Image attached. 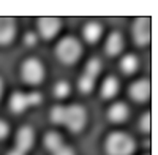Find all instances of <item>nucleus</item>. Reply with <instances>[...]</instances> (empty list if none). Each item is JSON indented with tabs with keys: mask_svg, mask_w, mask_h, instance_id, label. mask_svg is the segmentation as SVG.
I'll list each match as a JSON object with an SVG mask.
<instances>
[{
	"mask_svg": "<svg viewBox=\"0 0 158 155\" xmlns=\"http://www.w3.org/2000/svg\"><path fill=\"white\" fill-rule=\"evenodd\" d=\"M118 90H120V81H118V78H115L112 74L106 76V79L103 81L101 89H100V98L104 101H109L118 94Z\"/></svg>",
	"mask_w": 158,
	"mask_h": 155,
	"instance_id": "obj_14",
	"label": "nucleus"
},
{
	"mask_svg": "<svg viewBox=\"0 0 158 155\" xmlns=\"http://www.w3.org/2000/svg\"><path fill=\"white\" fill-rule=\"evenodd\" d=\"M22 41H24V46H27V48H33L36 43H38V33L30 30V32H25L24 38H22Z\"/></svg>",
	"mask_w": 158,
	"mask_h": 155,
	"instance_id": "obj_22",
	"label": "nucleus"
},
{
	"mask_svg": "<svg viewBox=\"0 0 158 155\" xmlns=\"http://www.w3.org/2000/svg\"><path fill=\"white\" fill-rule=\"evenodd\" d=\"M52 155H76V150H74L73 147L67 146V144H63L59 150H56Z\"/></svg>",
	"mask_w": 158,
	"mask_h": 155,
	"instance_id": "obj_25",
	"label": "nucleus"
},
{
	"mask_svg": "<svg viewBox=\"0 0 158 155\" xmlns=\"http://www.w3.org/2000/svg\"><path fill=\"white\" fill-rule=\"evenodd\" d=\"M106 117L111 124H125L130 119V108L123 101H115L108 108Z\"/></svg>",
	"mask_w": 158,
	"mask_h": 155,
	"instance_id": "obj_11",
	"label": "nucleus"
},
{
	"mask_svg": "<svg viewBox=\"0 0 158 155\" xmlns=\"http://www.w3.org/2000/svg\"><path fill=\"white\" fill-rule=\"evenodd\" d=\"M101 71H103V62H101V59L92 57V59L87 60L85 67H84V74H87L90 78H94V79H97V78L101 74Z\"/></svg>",
	"mask_w": 158,
	"mask_h": 155,
	"instance_id": "obj_17",
	"label": "nucleus"
},
{
	"mask_svg": "<svg viewBox=\"0 0 158 155\" xmlns=\"http://www.w3.org/2000/svg\"><path fill=\"white\" fill-rule=\"evenodd\" d=\"M123 49H125V40L122 32L112 30L106 38V43H104V54L108 57H117L123 52Z\"/></svg>",
	"mask_w": 158,
	"mask_h": 155,
	"instance_id": "obj_10",
	"label": "nucleus"
},
{
	"mask_svg": "<svg viewBox=\"0 0 158 155\" xmlns=\"http://www.w3.org/2000/svg\"><path fill=\"white\" fill-rule=\"evenodd\" d=\"M103 149L106 155H135L138 144L131 135H128L127 132L117 130V132H111L104 138Z\"/></svg>",
	"mask_w": 158,
	"mask_h": 155,
	"instance_id": "obj_1",
	"label": "nucleus"
},
{
	"mask_svg": "<svg viewBox=\"0 0 158 155\" xmlns=\"http://www.w3.org/2000/svg\"><path fill=\"white\" fill-rule=\"evenodd\" d=\"M46 68L36 57H29L21 63V79L29 86H40L44 82Z\"/></svg>",
	"mask_w": 158,
	"mask_h": 155,
	"instance_id": "obj_3",
	"label": "nucleus"
},
{
	"mask_svg": "<svg viewBox=\"0 0 158 155\" xmlns=\"http://www.w3.org/2000/svg\"><path fill=\"white\" fill-rule=\"evenodd\" d=\"M3 89H5V86H3V78L0 76V100H2V97H3Z\"/></svg>",
	"mask_w": 158,
	"mask_h": 155,
	"instance_id": "obj_27",
	"label": "nucleus"
},
{
	"mask_svg": "<svg viewBox=\"0 0 158 155\" xmlns=\"http://www.w3.org/2000/svg\"><path fill=\"white\" fill-rule=\"evenodd\" d=\"M118 68H120L123 76H133L139 70V59H138V56L133 54V52L122 56L120 62H118Z\"/></svg>",
	"mask_w": 158,
	"mask_h": 155,
	"instance_id": "obj_15",
	"label": "nucleus"
},
{
	"mask_svg": "<svg viewBox=\"0 0 158 155\" xmlns=\"http://www.w3.org/2000/svg\"><path fill=\"white\" fill-rule=\"evenodd\" d=\"M6 155H25L24 152H21V150H18V149H11Z\"/></svg>",
	"mask_w": 158,
	"mask_h": 155,
	"instance_id": "obj_26",
	"label": "nucleus"
},
{
	"mask_svg": "<svg viewBox=\"0 0 158 155\" xmlns=\"http://www.w3.org/2000/svg\"><path fill=\"white\" fill-rule=\"evenodd\" d=\"M65 119H67V106L56 105L49 111V120L54 125H65Z\"/></svg>",
	"mask_w": 158,
	"mask_h": 155,
	"instance_id": "obj_19",
	"label": "nucleus"
},
{
	"mask_svg": "<svg viewBox=\"0 0 158 155\" xmlns=\"http://www.w3.org/2000/svg\"><path fill=\"white\" fill-rule=\"evenodd\" d=\"M8 135H10V125H8V122L3 120V119H0V141L6 139Z\"/></svg>",
	"mask_w": 158,
	"mask_h": 155,
	"instance_id": "obj_24",
	"label": "nucleus"
},
{
	"mask_svg": "<svg viewBox=\"0 0 158 155\" xmlns=\"http://www.w3.org/2000/svg\"><path fill=\"white\" fill-rule=\"evenodd\" d=\"M62 29V19L56 16H43L36 21V33L44 41H51L59 35Z\"/></svg>",
	"mask_w": 158,
	"mask_h": 155,
	"instance_id": "obj_5",
	"label": "nucleus"
},
{
	"mask_svg": "<svg viewBox=\"0 0 158 155\" xmlns=\"http://www.w3.org/2000/svg\"><path fill=\"white\" fill-rule=\"evenodd\" d=\"M131 38L138 48H144L150 43V18L141 16L131 24Z\"/></svg>",
	"mask_w": 158,
	"mask_h": 155,
	"instance_id": "obj_6",
	"label": "nucleus"
},
{
	"mask_svg": "<svg viewBox=\"0 0 158 155\" xmlns=\"http://www.w3.org/2000/svg\"><path fill=\"white\" fill-rule=\"evenodd\" d=\"M35 144V130L33 127L30 125H22L19 127V130L16 132V136H15V149L27 153L32 150Z\"/></svg>",
	"mask_w": 158,
	"mask_h": 155,
	"instance_id": "obj_8",
	"label": "nucleus"
},
{
	"mask_svg": "<svg viewBox=\"0 0 158 155\" xmlns=\"http://www.w3.org/2000/svg\"><path fill=\"white\" fill-rule=\"evenodd\" d=\"M27 108H30L29 95H27V94L21 92V90H16V92L11 94L10 101H8V109H10L11 114L19 115V114H22Z\"/></svg>",
	"mask_w": 158,
	"mask_h": 155,
	"instance_id": "obj_13",
	"label": "nucleus"
},
{
	"mask_svg": "<svg viewBox=\"0 0 158 155\" xmlns=\"http://www.w3.org/2000/svg\"><path fill=\"white\" fill-rule=\"evenodd\" d=\"M18 33L16 19L11 16H0V46H8L15 41Z\"/></svg>",
	"mask_w": 158,
	"mask_h": 155,
	"instance_id": "obj_9",
	"label": "nucleus"
},
{
	"mask_svg": "<svg viewBox=\"0 0 158 155\" xmlns=\"http://www.w3.org/2000/svg\"><path fill=\"white\" fill-rule=\"evenodd\" d=\"M54 54L60 63L70 67V65H74V63L79 62V59L84 54V48H82V43L76 36L67 35L62 40H59V43L56 44Z\"/></svg>",
	"mask_w": 158,
	"mask_h": 155,
	"instance_id": "obj_2",
	"label": "nucleus"
},
{
	"mask_svg": "<svg viewBox=\"0 0 158 155\" xmlns=\"http://www.w3.org/2000/svg\"><path fill=\"white\" fill-rule=\"evenodd\" d=\"M89 120L87 109L82 105H70L67 106V119H65V127L74 135L81 133Z\"/></svg>",
	"mask_w": 158,
	"mask_h": 155,
	"instance_id": "obj_4",
	"label": "nucleus"
},
{
	"mask_svg": "<svg viewBox=\"0 0 158 155\" xmlns=\"http://www.w3.org/2000/svg\"><path fill=\"white\" fill-rule=\"evenodd\" d=\"M63 144H65V143H63V138H62V135H60L59 132L49 130V132H46L44 136H43V146H44V149H46L48 152H51V153H54L56 150H59Z\"/></svg>",
	"mask_w": 158,
	"mask_h": 155,
	"instance_id": "obj_16",
	"label": "nucleus"
},
{
	"mask_svg": "<svg viewBox=\"0 0 158 155\" xmlns=\"http://www.w3.org/2000/svg\"><path fill=\"white\" fill-rule=\"evenodd\" d=\"M95 89V79L94 78H90L87 74H81L77 79V90L84 95H89L92 94V90Z\"/></svg>",
	"mask_w": 158,
	"mask_h": 155,
	"instance_id": "obj_20",
	"label": "nucleus"
},
{
	"mask_svg": "<svg viewBox=\"0 0 158 155\" xmlns=\"http://www.w3.org/2000/svg\"><path fill=\"white\" fill-rule=\"evenodd\" d=\"M138 128H139V132L144 133V135L150 133V112L149 111H146L141 115V119L138 122Z\"/></svg>",
	"mask_w": 158,
	"mask_h": 155,
	"instance_id": "obj_21",
	"label": "nucleus"
},
{
	"mask_svg": "<svg viewBox=\"0 0 158 155\" xmlns=\"http://www.w3.org/2000/svg\"><path fill=\"white\" fill-rule=\"evenodd\" d=\"M103 32H104V27H103L101 22L89 21V22L84 24V27H82V38H84L85 43L95 44V43L100 41V38L103 36Z\"/></svg>",
	"mask_w": 158,
	"mask_h": 155,
	"instance_id": "obj_12",
	"label": "nucleus"
},
{
	"mask_svg": "<svg viewBox=\"0 0 158 155\" xmlns=\"http://www.w3.org/2000/svg\"><path fill=\"white\" fill-rule=\"evenodd\" d=\"M27 95H29V103H30V106H38V105H41L43 95L40 94V92H30V94H27Z\"/></svg>",
	"mask_w": 158,
	"mask_h": 155,
	"instance_id": "obj_23",
	"label": "nucleus"
},
{
	"mask_svg": "<svg viewBox=\"0 0 158 155\" xmlns=\"http://www.w3.org/2000/svg\"><path fill=\"white\" fill-rule=\"evenodd\" d=\"M52 94H54V97L57 100H65L71 94V84L67 79H60L52 87Z\"/></svg>",
	"mask_w": 158,
	"mask_h": 155,
	"instance_id": "obj_18",
	"label": "nucleus"
},
{
	"mask_svg": "<svg viewBox=\"0 0 158 155\" xmlns=\"http://www.w3.org/2000/svg\"><path fill=\"white\" fill-rule=\"evenodd\" d=\"M128 97L135 103H147L150 100V81L147 78H141L130 84L128 87Z\"/></svg>",
	"mask_w": 158,
	"mask_h": 155,
	"instance_id": "obj_7",
	"label": "nucleus"
}]
</instances>
